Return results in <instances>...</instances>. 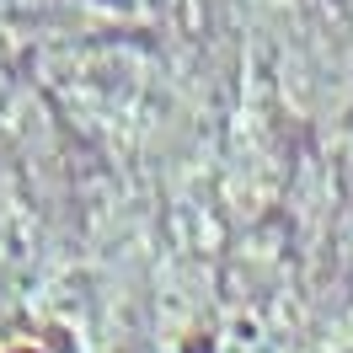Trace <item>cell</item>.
<instances>
[{
    "label": "cell",
    "instance_id": "1",
    "mask_svg": "<svg viewBox=\"0 0 353 353\" xmlns=\"http://www.w3.org/2000/svg\"><path fill=\"white\" fill-rule=\"evenodd\" d=\"M17 353H32V348H17Z\"/></svg>",
    "mask_w": 353,
    "mask_h": 353
}]
</instances>
